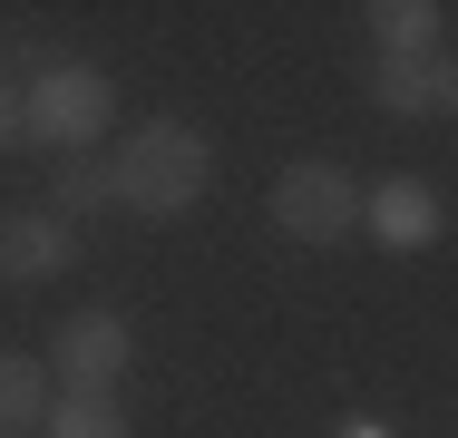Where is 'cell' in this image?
Listing matches in <instances>:
<instances>
[{
    "label": "cell",
    "mask_w": 458,
    "mask_h": 438,
    "mask_svg": "<svg viewBox=\"0 0 458 438\" xmlns=\"http://www.w3.org/2000/svg\"><path fill=\"white\" fill-rule=\"evenodd\" d=\"M205 175H215V147L185 127V117H157V127H137L127 147H117V205H137V215H185L195 195H205Z\"/></svg>",
    "instance_id": "1"
},
{
    "label": "cell",
    "mask_w": 458,
    "mask_h": 438,
    "mask_svg": "<svg viewBox=\"0 0 458 438\" xmlns=\"http://www.w3.org/2000/svg\"><path fill=\"white\" fill-rule=\"evenodd\" d=\"M274 224L293 244H342V234L361 224V185L342 166H322V156H302V166L274 175Z\"/></svg>",
    "instance_id": "2"
},
{
    "label": "cell",
    "mask_w": 458,
    "mask_h": 438,
    "mask_svg": "<svg viewBox=\"0 0 458 438\" xmlns=\"http://www.w3.org/2000/svg\"><path fill=\"white\" fill-rule=\"evenodd\" d=\"M107 79L98 69H39V88L20 97V117H30V137H49V147H89L98 127H107Z\"/></svg>",
    "instance_id": "3"
},
{
    "label": "cell",
    "mask_w": 458,
    "mask_h": 438,
    "mask_svg": "<svg viewBox=\"0 0 458 438\" xmlns=\"http://www.w3.org/2000/svg\"><path fill=\"white\" fill-rule=\"evenodd\" d=\"M59 370H69V390H107V380L127 370V322H117V312L59 322Z\"/></svg>",
    "instance_id": "4"
},
{
    "label": "cell",
    "mask_w": 458,
    "mask_h": 438,
    "mask_svg": "<svg viewBox=\"0 0 458 438\" xmlns=\"http://www.w3.org/2000/svg\"><path fill=\"white\" fill-rule=\"evenodd\" d=\"M79 254L59 215H0V282H49L59 263Z\"/></svg>",
    "instance_id": "5"
},
{
    "label": "cell",
    "mask_w": 458,
    "mask_h": 438,
    "mask_svg": "<svg viewBox=\"0 0 458 438\" xmlns=\"http://www.w3.org/2000/svg\"><path fill=\"white\" fill-rule=\"evenodd\" d=\"M439 79H449V59H429V49H380V107H439Z\"/></svg>",
    "instance_id": "6"
},
{
    "label": "cell",
    "mask_w": 458,
    "mask_h": 438,
    "mask_svg": "<svg viewBox=\"0 0 458 438\" xmlns=\"http://www.w3.org/2000/svg\"><path fill=\"white\" fill-rule=\"evenodd\" d=\"M361 215H370L380 244H429V234H439V195H420V185H390V195L361 205Z\"/></svg>",
    "instance_id": "7"
},
{
    "label": "cell",
    "mask_w": 458,
    "mask_h": 438,
    "mask_svg": "<svg viewBox=\"0 0 458 438\" xmlns=\"http://www.w3.org/2000/svg\"><path fill=\"white\" fill-rule=\"evenodd\" d=\"M39 409H49V370L30 350H0V438H20Z\"/></svg>",
    "instance_id": "8"
},
{
    "label": "cell",
    "mask_w": 458,
    "mask_h": 438,
    "mask_svg": "<svg viewBox=\"0 0 458 438\" xmlns=\"http://www.w3.org/2000/svg\"><path fill=\"white\" fill-rule=\"evenodd\" d=\"M49 438H127V419H117L107 390H69V400L49 409Z\"/></svg>",
    "instance_id": "9"
},
{
    "label": "cell",
    "mask_w": 458,
    "mask_h": 438,
    "mask_svg": "<svg viewBox=\"0 0 458 438\" xmlns=\"http://www.w3.org/2000/svg\"><path fill=\"white\" fill-rule=\"evenodd\" d=\"M370 20H380V49H429V29H439L449 10H429V0H400V10H390V0H380Z\"/></svg>",
    "instance_id": "10"
},
{
    "label": "cell",
    "mask_w": 458,
    "mask_h": 438,
    "mask_svg": "<svg viewBox=\"0 0 458 438\" xmlns=\"http://www.w3.org/2000/svg\"><path fill=\"white\" fill-rule=\"evenodd\" d=\"M98 205H117V185H107V166H69V175H59V205H49V215L69 224V215H98Z\"/></svg>",
    "instance_id": "11"
},
{
    "label": "cell",
    "mask_w": 458,
    "mask_h": 438,
    "mask_svg": "<svg viewBox=\"0 0 458 438\" xmlns=\"http://www.w3.org/2000/svg\"><path fill=\"white\" fill-rule=\"evenodd\" d=\"M10 137H30V117H20V88L0 79V147H10Z\"/></svg>",
    "instance_id": "12"
},
{
    "label": "cell",
    "mask_w": 458,
    "mask_h": 438,
    "mask_svg": "<svg viewBox=\"0 0 458 438\" xmlns=\"http://www.w3.org/2000/svg\"><path fill=\"white\" fill-rule=\"evenodd\" d=\"M439 107H458V59H449V79H439Z\"/></svg>",
    "instance_id": "13"
}]
</instances>
